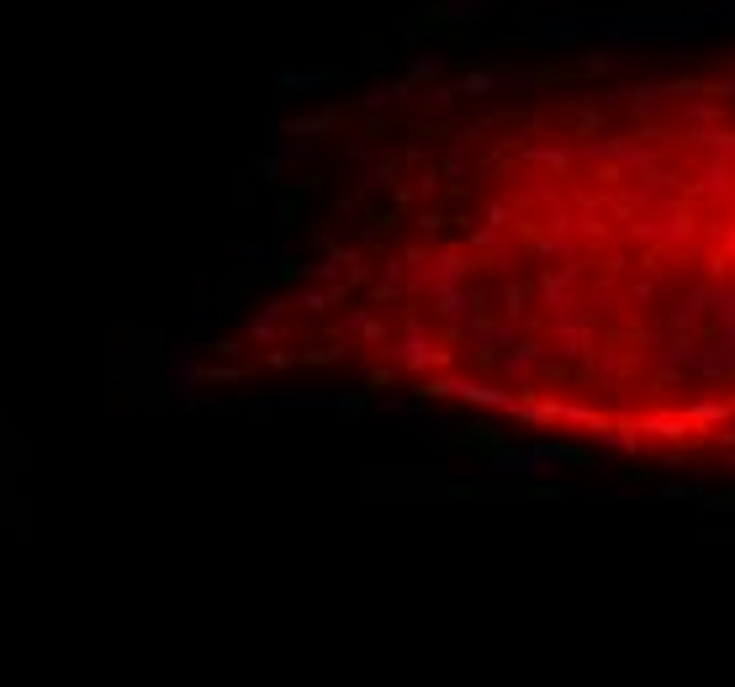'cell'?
Listing matches in <instances>:
<instances>
[{
	"label": "cell",
	"mask_w": 735,
	"mask_h": 687,
	"mask_svg": "<svg viewBox=\"0 0 735 687\" xmlns=\"http://www.w3.org/2000/svg\"><path fill=\"white\" fill-rule=\"evenodd\" d=\"M249 355L735 466V53L397 117Z\"/></svg>",
	"instance_id": "cell-1"
}]
</instances>
